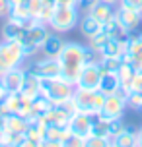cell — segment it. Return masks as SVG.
<instances>
[{
	"label": "cell",
	"instance_id": "6da1fadb",
	"mask_svg": "<svg viewBox=\"0 0 142 147\" xmlns=\"http://www.w3.org/2000/svg\"><path fill=\"white\" fill-rule=\"evenodd\" d=\"M86 47L80 43H64L62 51L59 54V62H60V78L66 80L68 83L76 85V80L82 72V68L86 66V58H84Z\"/></svg>",
	"mask_w": 142,
	"mask_h": 147
},
{
	"label": "cell",
	"instance_id": "7a4b0ae2",
	"mask_svg": "<svg viewBox=\"0 0 142 147\" xmlns=\"http://www.w3.org/2000/svg\"><path fill=\"white\" fill-rule=\"evenodd\" d=\"M74 105L78 112H86V114H91V116H97L99 110L103 107L105 95L99 91V89H82L76 87L74 89Z\"/></svg>",
	"mask_w": 142,
	"mask_h": 147
},
{
	"label": "cell",
	"instance_id": "3957f363",
	"mask_svg": "<svg viewBox=\"0 0 142 147\" xmlns=\"http://www.w3.org/2000/svg\"><path fill=\"white\" fill-rule=\"evenodd\" d=\"M41 95H45L53 105H62L74 95V85L62 78H47L41 80Z\"/></svg>",
	"mask_w": 142,
	"mask_h": 147
},
{
	"label": "cell",
	"instance_id": "277c9868",
	"mask_svg": "<svg viewBox=\"0 0 142 147\" xmlns=\"http://www.w3.org/2000/svg\"><path fill=\"white\" fill-rule=\"evenodd\" d=\"M22 60H23V49L20 43H14V41L0 43V78L6 72L18 68Z\"/></svg>",
	"mask_w": 142,
	"mask_h": 147
},
{
	"label": "cell",
	"instance_id": "5b68a950",
	"mask_svg": "<svg viewBox=\"0 0 142 147\" xmlns=\"http://www.w3.org/2000/svg\"><path fill=\"white\" fill-rule=\"evenodd\" d=\"M47 37H49V33L45 29V23H41V22L35 23L31 29H25V33L20 39V45L23 49V56H31L37 49H41L43 43L47 41Z\"/></svg>",
	"mask_w": 142,
	"mask_h": 147
},
{
	"label": "cell",
	"instance_id": "8992f818",
	"mask_svg": "<svg viewBox=\"0 0 142 147\" xmlns=\"http://www.w3.org/2000/svg\"><path fill=\"white\" fill-rule=\"evenodd\" d=\"M76 23H78V10H76V6H57L55 12H53L49 25L55 31L64 33V31H70Z\"/></svg>",
	"mask_w": 142,
	"mask_h": 147
},
{
	"label": "cell",
	"instance_id": "52a82bcc",
	"mask_svg": "<svg viewBox=\"0 0 142 147\" xmlns=\"http://www.w3.org/2000/svg\"><path fill=\"white\" fill-rule=\"evenodd\" d=\"M125 109H127V95H125L123 91H117V93H111V95H105L103 107H101V110H99L97 116L103 118V120L123 118Z\"/></svg>",
	"mask_w": 142,
	"mask_h": 147
},
{
	"label": "cell",
	"instance_id": "ba28073f",
	"mask_svg": "<svg viewBox=\"0 0 142 147\" xmlns=\"http://www.w3.org/2000/svg\"><path fill=\"white\" fill-rule=\"evenodd\" d=\"M60 62L59 58H49L45 56L43 60H39L35 64H31L27 68V76L39 78V80H47V78H60Z\"/></svg>",
	"mask_w": 142,
	"mask_h": 147
},
{
	"label": "cell",
	"instance_id": "9c48e42d",
	"mask_svg": "<svg viewBox=\"0 0 142 147\" xmlns=\"http://www.w3.org/2000/svg\"><path fill=\"white\" fill-rule=\"evenodd\" d=\"M101 66L99 62H90L82 68V72L76 80V87H82V89H97L99 87V80H101Z\"/></svg>",
	"mask_w": 142,
	"mask_h": 147
},
{
	"label": "cell",
	"instance_id": "30bf717a",
	"mask_svg": "<svg viewBox=\"0 0 142 147\" xmlns=\"http://www.w3.org/2000/svg\"><path fill=\"white\" fill-rule=\"evenodd\" d=\"M94 118L91 114H86V112H74L72 118L68 120V130L70 134H74L78 138H90L91 136V126H94Z\"/></svg>",
	"mask_w": 142,
	"mask_h": 147
},
{
	"label": "cell",
	"instance_id": "8fae6325",
	"mask_svg": "<svg viewBox=\"0 0 142 147\" xmlns=\"http://www.w3.org/2000/svg\"><path fill=\"white\" fill-rule=\"evenodd\" d=\"M115 16H117V20L119 23L125 27V31H132V29H138L142 23V14L140 12H136V10H130V8H125V6H119L115 10Z\"/></svg>",
	"mask_w": 142,
	"mask_h": 147
},
{
	"label": "cell",
	"instance_id": "7c38bea8",
	"mask_svg": "<svg viewBox=\"0 0 142 147\" xmlns=\"http://www.w3.org/2000/svg\"><path fill=\"white\" fill-rule=\"evenodd\" d=\"M121 60L125 64H132L136 70H142V37L128 43L127 51L121 54Z\"/></svg>",
	"mask_w": 142,
	"mask_h": 147
},
{
	"label": "cell",
	"instance_id": "4fadbf2b",
	"mask_svg": "<svg viewBox=\"0 0 142 147\" xmlns=\"http://www.w3.org/2000/svg\"><path fill=\"white\" fill-rule=\"evenodd\" d=\"M25 78H27V72H23L20 68H14V70H10V72H6L2 76V81L6 85L8 93H18V91H22Z\"/></svg>",
	"mask_w": 142,
	"mask_h": 147
},
{
	"label": "cell",
	"instance_id": "5bb4252c",
	"mask_svg": "<svg viewBox=\"0 0 142 147\" xmlns=\"http://www.w3.org/2000/svg\"><path fill=\"white\" fill-rule=\"evenodd\" d=\"M51 107H53V103L45 95H37L35 99H31V109H29L27 122H37L43 114H47V112L51 110Z\"/></svg>",
	"mask_w": 142,
	"mask_h": 147
},
{
	"label": "cell",
	"instance_id": "9a60e30c",
	"mask_svg": "<svg viewBox=\"0 0 142 147\" xmlns=\"http://www.w3.org/2000/svg\"><path fill=\"white\" fill-rule=\"evenodd\" d=\"M27 120L20 114H12V112H8L4 118H0V128L4 130V132H25V128H27Z\"/></svg>",
	"mask_w": 142,
	"mask_h": 147
},
{
	"label": "cell",
	"instance_id": "2e32d148",
	"mask_svg": "<svg viewBox=\"0 0 142 147\" xmlns=\"http://www.w3.org/2000/svg\"><path fill=\"white\" fill-rule=\"evenodd\" d=\"M88 14H90L91 18H96L99 23H103V22H107L111 16H115V8H113V4H107L103 0H96V2L88 8Z\"/></svg>",
	"mask_w": 142,
	"mask_h": 147
},
{
	"label": "cell",
	"instance_id": "e0dca14e",
	"mask_svg": "<svg viewBox=\"0 0 142 147\" xmlns=\"http://www.w3.org/2000/svg\"><path fill=\"white\" fill-rule=\"evenodd\" d=\"M99 91L103 95H111V93H117L121 91V80L117 72H103L101 74V80H99Z\"/></svg>",
	"mask_w": 142,
	"mask_h": 147
},
{
	"label": "cell",
	"instance_id": "ac0fdd59",
	"mask_svg": "<svg viewBox=\"0 0 142 147\" xmlns=\"http://www.w3.org/2000/svg\"><path fill=\"white\" fill-rule=\"evenodd\" d=\"M25 33V27L22 25V22L18 20H8L2 27V35H4V41H14V43H20L22 35Z\"/></svg>",
	"mask_w": 142,
	"mask_h": 147
},
{
	"label": "cell",
	"instance_id": "d6986e66",
	"mask_svg": "<svg viewBox=\"0 0 142 147\" xmlns=\"http://www.w3.org/2000/svg\"><path fill=\"white\" fill-rule=\"evenodd\" d=\"M134 74H136V68L132 64H121V68L117 70V76L121 80V91L127 95L130 91V85H132V80H134Z\"/></svg>",
	"mask_w": 142,
	"mask_h": 147
},
{
	"label": "cell",
	"instance_id": "ffe728a7",
	"mask_svg": "<svg viewBox=\"0 0 142 147\" xmlns=\"http://www.w3.org/2000/svg\"><path fill=\"white\" fill-rule=\"evenodd\" d=\"M62 47H64V41L59 35H49L41 49H43V54L45 56H49V58H59Z\"/></svg>",
	"mask_w": 142,
	"mask_h": 147
},
{
	"label": "cell",
	"instance_id": "44dd1931",
	"mask_svg": "<svg viewBox=\"0 0 142 147\" xmlns=\"http://www.w3.org/2000/svg\"><path fill=\"white\" fill-rule=\"evenodd\" d=\"M101 31H105L109 37H115V39H127V31H125V27L119 23L117 16H111L107 22L101 23Z\"/></svg>",
	"mask_w": 142,
	"mask_h": 147
},
{
	"label": "cell",
	"instance_id": "7402d4cb",
	"mask_svg": "<svg viewBox=\"0 0 142 147\" xmlns=\"http://www.w3.org/2000/svg\"><path fill=\"white\" fill-rule=\"evenodd\" d=\"M111 143L113 147H138L136 145V132H132L130 128H125L121 134L111 138Z\"/></svg>",
	"mask_w": 142,
	"mask_h": 147
},
{
	"label": "cell",
	"instance_id": "603a6c76",
	"mask_svg": "<svg viewBox=\"0 0 142 147\" xmlns=\"http://www.w3.org/2000/svg\"><path fill=\"white\" fill-rule=\"evenodd\" d=\"M20 93L23 97H27V99H35L37 95H41V80L39 78H33V76H27Z\"/></svg>",
	"mask_w": 142,
	"mask_h": 147
},
{
	"label": "cell",
	"instance_id": "cb8c5ba5",
	"mask_svg": "<svg viewBox=\"0 0 142 147\" xmlns=\"http://www.w3.org/2000/svg\"><path fill=\"white\" fill-rule=\"evenodd\" d=\"M80 29H82V35L84 37H88V39H90V37L97 35V33L101 31V23L97 22L96 18H91V16L88 14L82 20V23H80Z\"/></svg>",
	"mask_w": 142,
	"mask_h": 147
},
{
	"label": "cell",
	"instance_id": "d4e9b609",
	"mask_svg": "<svg viewBox=\"0 0 142 147\" xmlns=\"http://www.w3.org/2000/svg\"><path fill=\"white\" fill-rule=\"evenodd\" d=\"M66 136H70V130L68 126H59V124H53L45 130V138L47 140H57V141H62Z\"/></svg>",
	"mask_w": 142,
	"mask_h": 147
},
{
	"label": "cell",
	"instance_id": "484cf974",
	"mask_svg": "<svg viewBox=\"0 0 142 147\" xmlns=\"http://www.w3.org/2000/svg\"><path fill=\"white\" fill-rule=\"evenodd\" d=\"M23 140H25V132H4V130H2L4 147H18Z\"/></svg>",
	"mask_w": 142,
	"mask_h": 147
},
{
	"label": "cell",
	"instance_id": "4316f807",
	"mask_svg": "<svg viewBox=\"0 0 142 147\" xmlns=\"http://www.w3.org/2000/svg\"><path fill=\"white\" fill-rule=\"evenodd\" d=\"M91 136H99V138H111V136H109V120H103V118H99V116L94 118Z\"/></svg>",
	"mask_w": 142,
	"mask_h": 147
},
{
	"label": "cell",
	"instance_id": "83f0119b",
	"mask_svg": "<svg viewBox=\"0 0 142 147\" xmlns=\"http://www.w3.org/2000/svg\"><path fill=\"white\" fill-rule=\"evenodd\" d=\"M10 18H12V20H18V22H23V20L31 18V14H29V0H27V2H22V4L12 6Z\"/></svg>",
	"mask_w": 142,
	"mask_h": 147
},
{
	"label": "cell",
	"instance_id": "f1b7e54d",
	"mask_svg": "<svg viewBox=\"0 0 142 147\" xmlns=\"http://www.w3.org/2000/svg\"><path fill=\"white\" fill-rule=\"evenodd\" d=\"M121 64H123V60L119 56H101V60H99V66L103 72H117Z\"/></svg>",
	"mask_w": 142,
	"mask_h": 147
},
{
	"label": "cell",
	"instance_id": "f546056e",
	"mask_svg": "<svg viewBox=\"0 0 142 147\" xmlns=\"http://www.w3.org/2000/svg\"><path fill=\"white\" fill-rule=\"evenodd\" d=\"M109 39H111V37L107 35L105 31H99L97 35L90 37V47H91V49H94V51L97 52V54H99V52L103 51V47L107 45V41H109Z\"/></svg>",
	"mask_w": 142,
	"mask_h": 147
},
{
	"label": "cell",
	"instance_id": "4dcf8cb0",
	"mask_svg": "<svg viewBox=\"0 0 142 147\" xmlns=\"http://www.w3.org/2000/svg\"><path fill=\"white\" fill-rule=\"evenodd\" d=\"M111 138H99V136H90L86 138V147H109Z\"/></svg>",
	"mask_w": 142,
	"mask_h": 147
},
{
	"label": "cell",
	"instance_id": "1f68e13d",
	"mask_svg": "<svg viewBox=\"0 0 142 147\" xmlns=\"http://www.w3.org/2000/svg\"><path fill=\"white\" fill-rule=\"evenodd\" d=\"M127 105L134 110H140L142 109V93H138V91H128L127 93Z\"/></svg>",
	"mask_w": 142,
	"mask_h": 147
},
{
	"label": "cell",
	"instance_id": "d6a6232c",
	"mask_svg": "<svg viewBox=\"0 0 142 147\" xmlns=\"http://www.w3.org/2000/svg\"><path fill=\"white\" fill-rule=\"evenodd\" d=\"M62 147H86V140L84 138H78L74 134H70V136H66L62 140Z\"/></svg>",
	"mask_w": 142,
	"mask_h": 147
},
{
	"label": "cell",
	"instance_id": "836d02e7",
	"mask_svg": "<svg viewBox=\"0 0 142 147\" xmlns=\"http://www.w3.org/2000/svg\"><path fill=\"white\" fill-rule=\"evenodd\" d=\"M127 126L123 124V118H115V120H109V136L115 138L117 134H121Z\"/></svg>",
	"mask_w": 142,
	"mask_h": 147
},
{
	"label": "cell",
	"instance_id": "e575fe53",
	"mask_svg": "<svg viewBox=\"0 0 142 147\" xmlns=\"http://www.w3.org/2000/svg\"><path fill=\"white\" fill-rule=\"evenodd\" d=\"M119 6L130 8V10H136L142 14V0H119Z\"/></svg>",
	"mask_w": 142,
	"mask_h": 147
},
{
	"label": "cell",
	"instance_id": "d590c367",
	"mask_svg": "<svg viewBox=\"0 0 142 147\" xmlns=\"http://www.w3.org/2000/svg\"><path fill=\"white\" fill-rule=\"evenodd\" d=\"M41 8H43V0H29V14H31V18H39Z\"/></svg>",
	"mask_w": 142,
	"mask_h": 147
},
{
	"label": "cell",
	"instance_id": "8d00e7d4",
	"mask_svg": "<svg viewBox=\"0 0 142 147\" xmlns=\"http://www.w3.org/2000/svg\"><path fill=\"white\" fill-rule=\"evenodd\" d=\"M130 91H138V93H142V70H136L134 80H132V85H130Z\"/></svg>",
	"mask_w": 142,
	"mask_h": 147
},
{
	"label": "cell",
	"instance_id": "74e56055",
	"mask_svg": "<svg viewBox=\"0 0 142 147\" xmlns=\"http://www.w3.org/2000/svg\"><path fill=\"white\" fill-rule=\"evenodd\" d=\"M12 12V4L10 0H0V18H8Z\"/></svg>",
	"mask_w": 142,
	"mask_h": 147
},
{
	"label": "cell",
	"instance_id": "f35d334b",
	"mask_svg": "<svg viewBox=\"0 0 142 147\" xmlns=\"http://www.w3.org/2000/svg\"><path fill=\"white\" fill-rule=\"evenodd\" d=\"M37 147H62V141H57V140H41Z\"/></svg>",
	"mask_w": 142,
	"mask_h": 147
},
{
	"label": "cell",
	"instance_id": "ab89813d",
	"mask_svg": "<svg viewBox=\"0 0 142 147\" xmlns=\"http://www.w3.org/2000/svg\"><path fill=\"white\" fill-rule=\"evenodd\" d=\"M8 95V93H6ZM6 95L0 97V118H4L8 114V107H6Z\"/></svg>",
	"mask_w": 142,
	"mask_h": 147
},
{
	"label": "cell",
	"instance_id": "60d3db41",
	"mask_svg": "<svg viewBox=\"0 0 142 147\" xmlns=\"http://www.w3.org/2000/svg\"><path fill=\"white\" fill-rule=\"evenodd\" d=\"M78 0H57V6H76Z\"/></svg>",
	"mask_w": 142,
	"mask_h": 147
},
{
	"label": "cell",
	"instance_id": "b9f144b4",
	"mask_svg": "<svg viewBox=\"0 0 142 147\" xmlns=\"http://www.w3.org/2000/svg\"><path fill=\"white\" fill-rule=\"evenodd\" d=\"M37 145H39L37 141H31V140H27V138H25V140H23L18 147H37Z\"/></svg>",
	"mask_w": 142,
	"mask_h": 147
},
{
	"label": "cell",
	"instance_id": "7bdbcfd3",
	"mask_svg": "<svg viewBox=\"0 0 142 147\" xmlns=\"http://www.w3.org/2000/svg\"><path fill=\"white\" fill-rule=\"evenodd\" d=\"M8 93V89H6V85H4V81H2V78H0V97H4Z\"/></svg>",
	"mask_w": 142,
	"mask_h": 147
},
{
	"label": "cell",
	"instance_id": "ee69618b",
	"mask_svg": "<svg viewBox=\"0 0 142 147\" xmlns=\"http://www.w3.org/2000/svg\"><path fill=\"white\" fill-rule=\"evenodd\" d=\"M94 2H96V0H78V4H82L84 8H90Z\"/></svg>",
	"mask_w": 142,
	"mask_h": 147
},
{
	"label": "cell",
	"instance_id": "f6af8a7d",
	"mask_svg": "<svg viewBox=\"0 0 142 147\" xmlns=\"http://www.w3.org/2000/svg\"><path fill=\"white\" fill-rule=\"evenodd\" d=\"M136 145L138 147H142V128L136 132Z\"/></svg>",
	"mask_w": 142,
	"mask_h": 147
},
{
	"label": "cell",
	"instance_id": "bcb514c9",
	"mask_svg": "<svg viewBox=\"0 0 142 147\" xmlns=\"http://www.w3.org/2000/svg\"><path fill=\"white\" fill-rule=\"evenodd\" d=\"M103 2H107V4H117L119 0H103Z\"/></svg>",
	"mask_w": 142,
	"mask_h": 147
},
{
	"label": "cell",
	"instance_id": "7dc6e473",
	"mask_svg": "<svg viewBox=\"0 0 142 147\" xmlns=\"http://www.w3.org/2000/svg\"><path fill=\"white\" fill-rule=\"evenodd\" d=\"M0 147H4V141H2V128H0Z\"/></svg>",
	"mask_w": 142,
	"mask_h": 147
},
{
	"label": "cell",
	"instance_id": "c3c4849f",
	"mask_svg": "<svg viewBox=\"0 0 142 147\" xmlns=\"http://www.w3.org/2000/svg\"><path fill=\"white\" fill-rule=\"evenodd\" d=\"M109 147H113V143H111V145H109Z\"/></svg>",
	"mask_w": 142,
	"mask_h": 147
}]
</instances>
